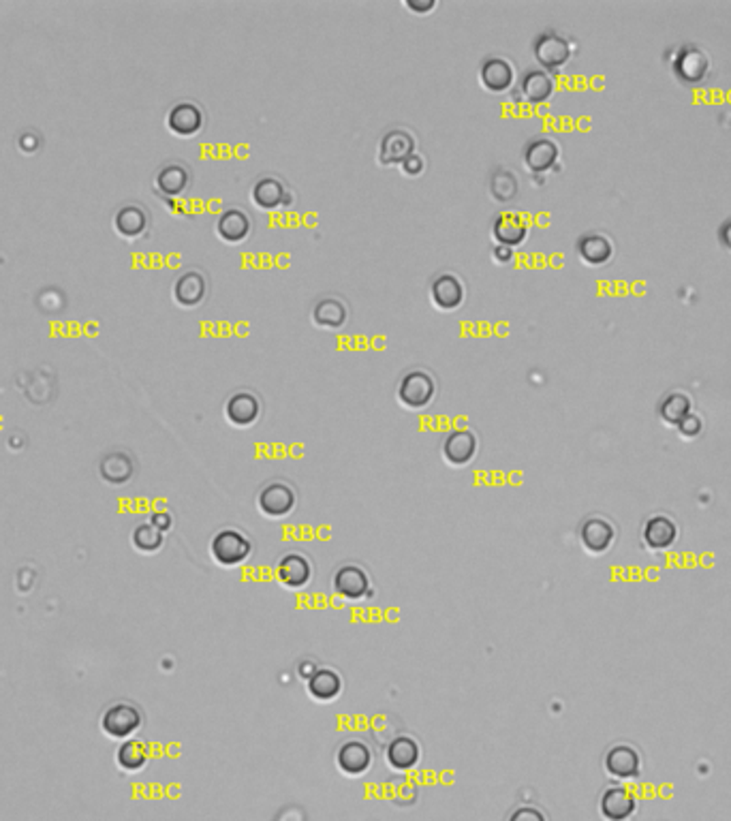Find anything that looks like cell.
<instances>
[{"label": "cell", "mask_w": 731, "mask_h": 821, "mask_svg": "<svg viewBox=\"0 0 731 821\" xmlns=\"http://www.w3.org/2000/svg\"><path fill=\"white\" fill-rule=\"evenodd\" d=\"M205 114L197 103L180 101L167 111V129L178 137H193L204 129Z\"/></svg>", "instance_id": "cell-14"}, {"label": "cell", "mask_w": 731, "mask_h": 821, "mask_svg": "<svg viewBox=\"0 0 731 821\" xmlns=\"http://www.w3.org/2000/svg\"><path fill=\"white\" fill-rule=\"evenodd\" d=\"M578 253H580V257L586 261V264L601 265V264H605V261H610L611 253H614V246H611L608 235L592 232V234L582 235V238L578 240Z\"/></svg>", "instance_id": "cell-30"}, {"label": "cell", "mask_w": 731, "mask_h": 821, "mask_svg": "<svg viewBox=\"0 0 731 821\" xmlns=\"http://www.w3.org/2000/svg\"><path fill=\"white\" fill-rule=\"evenodd\" d=\"M148 746L141 740H127L120 749H118V766L127 773H140V770L148 764Z\"/></svg>", "instance_id": "cell-33"}, {"label": "cell", "mask_w": 731, "mask_h": 821, "mask_svg": "<svg viewBox=\"0 0 731 821\" xmlns=\"http://www.w3.org/2000/svg\"><path fill=\"white\" fill-rule=\"evenodd\" d=\"M334 593L347 601H361L372 597V582L360 565H342L332 577Z\"/></svg>", "instance_id": "cell-3"}, {"label": "cell", "mask_w": 731, "mask_h": 821, "mask_svg": "<svg viewBox=\"0 0 731 821\" xmlns=\"http://www.w3.org/2000/svg\"><path fill=\"white\" fill-rule=\"evenodd\" d=\"M387 766L396 773H409L422 760V746L413 736H396L385 749Z\"/></svg>", "instance_id": "cell-17"}, {"label": "cell", "mask_w": 731, "mask_h": 821, "mask_svg": "<svg viewBox=\"0 0 731 821\" xmlns=\"http://www.w3.org/2000/svg\"><path fill=\"white\" fill-rule=\"evenodd\" d=\"M148 214L141 205L127 203L114 214V229L124 240H137L148 232Z\"/></svg>", "instance_id": "cell-25"}, {"label": "cell", "mask_w": 731, "mask_h": 821, "mask_svg": "<svg viewBox=\"0 0 731 821\" xmlns=\"http://www.w3.org/2000/svg\"><path fill=\"white\" fill-rule=\"evenodd\" d=\"M312 577V565L299 552H289L278 561V580L287 588H304Z\"/></svg>", "instance_id": "cell-23"}, {"label": "cell", "mask_w": 731, "mask_h": 821, "mask_svg": "<svg viewBox=\"0 0 731 821\" xmlns=\"http://www.w3.org/2000/svg\"><path fill=\"white\" fill-rule=\"evenodd\" d=\"M642 539L650 550L657 552L667 550V547H672L678 539L676 522L667 518V515H654V518H650L646 525H643Z\"/></svg>", "instance_id": "cell-24"}, {"label": "cell", "mask_w": 731, "mask_h": 821, "mask_svg": "<svg viewBox=\"0 0 731 821\" xmlns=\"http://www.w3.org/2000/svg\"><path fill=\"white\" fill-rule=\"evenodd\" d=\"M487 184H490L492 197H495L498 203L511 202V199L517 195V189H520V186H517L516 173L505 170V167H498V170L492 171Z\"/></svg>", "instance_id": "cell-34"}, {"label": "cell", "mask_w": 731, "mask_h": 821, "mask_svg": "<svg viewBox=\"0 0 731 821\" xmlns=\"http://www.w3.org/2000/svg\"><path fill=\"white\" fill-rule=\"evenodd\" d=\"M261 415L259 398L251 391H235L225 402V418L235 428H251Z\"/></svg>", "instance_id": "cell-15"}, {"label": "cell", "mask_w": 731, "mask_h": 821, "mask_svg": "<svg viewBox=\"0 0 731 821\" xmlns=\"http://www.w3.org/2000/svg\"><path fill=\"white\" fill-rule=\"evenodd\" d=\"M191 184V170L183 163H167L162 165L154 176V189L161 195L178 197L189 189Z\"/></svg>", "instance_id": "cell-26"}, {"label": "cell", "mask_w": 731, "mask_h": 821, "mask_svg": "<svg viewBox=\"0 0 731 821\" xmlns=\"http://www.w3.org/2000/svg\"><path fill=\"white\" fill-rule=\"evenodd\" d=\"M507 821H548L546 815H543L541 808L530 806V805H522L514 808V813L509 815Z\"/></svg>", "instance_id": "cell-38"}, {"label": "cell", "mask_w": 731, "mask_h": 821, "mask_svg": "<svg viewBox=\"0 0 731 821\" xmlns=\"http://www.w3.org/2000/svg\"><path fill=\"white\" fill-rule=\"evenodd\" d=\"M404 7L413 14H428V11L436 9V0H404Z\"/></svg>", "instance_id": "cell-40"}, {"label": "cell", "mask_w": 731, "mask_h": 821, "mask_svg": "<svg viewBox=\"0 0 731 821\" xmlns=\"http://www.w3.org/2000/svg\"><path fill=\"white\" fill-rule=\"evenodd\" d=\"M616 539V528L611 526V522L599 515L584 520L580 526V541H582L584 550L590 555H605L610 550L611 544Z\"/></svg>", "instance_id": "cell-16"}, {"label": "cell", "mask_w": 731, "mask_h": 821, "mask_svg": "<svg viewBox=\"0 0 731 821\" xmlns=\"http://www.w3.org/2000/svg\"><path fill=\"white\" fill-rule=\"evenodd\" d=\"M133 546L140 552H156V550H161L162 533L156 526L150 525V522H146V525H140L133 531Z\"/></svg>", "instance_id": "cell-36"}, {"label": "cell", "mask_w": 731, "mask_h": 821, "mask_svg": "<svg viewBox=\"0 0 731 821\" xmlns=\"http://www.w3.org/2000/svg\"><path fill=\"white\" fill-rule=\"evenodd\" d=\"M398 167H400V171L404 173V176L417 178V176H422L423 170H426V161H423V157H422L420 152H413L409 159L402 161V163H400Z\"/></svg>", "instance_id": "cell-37"}, {"label": "cell", "mask_w": 731, "mask_h": 821, "mask_svg": "<svg viewBox=\"0 0 731 821\" xmlns=\"http://www.w3.org/2000/svg\"><path fill=\"white\" fill-rule=\"evenodd\" d=\"M676 68H678L680 78L686 79V82L695 84V82H699V79H704L705 73H708V58H705V54L702 52V49H695V47L684 49V52L680 54Z\"/></svg>", "instance_id": "cell-31"}, {"label": "cell", "mask_w": 731, "mask_h": 821, "mask_svg": "<svg viewBox=\"0 0 731 821\" xmlns=\"http://www.w3.org/2000/svg\"><path fill=\"white\" fill-rule=\"evenodd\" d=\"M479 450V441L477 434L468 428H458V431H452L443 441V458H445L447 464L452 466H466L468 462H473L475 456H477Z\"/></svg>", "instance_id": "cell-12"}, {"label": "cell", "mask_w": 731, "mask_h": 821, "mask_svg": "<svg viewBox=\"0 0 731 821\" xmlns=\"http://www.w3.org/2000/svg\"><path fill=\"white\" fill-rule=\"evenodd\" d=\"M150 525L152 526H156L159 528L161 533H165V531H170L172 528V525H173V520H172V515L170 514H165V512H159V514H154L152 518H150Z\"/></svg>", "instance_id": "cell-41"}, {"label": "cell", "mask_w": 731, "mask_h": 821, "mask_svg": "<svg viewBox=\"0 0 731 821\" xmlns=\"http://www.w3.org/2000/svg\"><path fill=\"white\" fill-rule=\"evenodd\" d=\"M479 84L487 92H507L516 84V67L505 56H487L479 65Z\"/></svg>", "instance_id": "cell-7"}, {"label": "cell", "mask_w": 731, "mask_h": 821, "mask_svg": "<svg viewBox=\"0 0 731 821\" xmlns=\"http://www.w3.org/2000/svg\"><path fill=\"white\" fill-rule=\"evenodd\" d=\"M721 240H723V244H725V246L731 248V219L723 223V227H721Z\"/></svg>", "instance_id": "cell-44"}, {"label": "cell", "mask_w": 731, "mask_h": 821, "mask_svg": "<svg viewBox=\"0 0 731 821\" xmlns=\"http://www.w3.org/2000/svg\"><path fill=\"white\" fill-rule=\"evenodd\" d=\"M308 695L317 701H334L342 693V678L332 668H319L308 681H306Z\"/></svg>", "instance_id": "cell-28"}, {"label": "cell", "mask_w": 731, "mask_h": 821, "mask_svg": "<svg viewBox=\"0 0 731 821\" xmlns=\"http://www.w3.org/2000/svg\"><path fill=\"white\" fill-rule=\"evenodd\" d=\"M517 88L528 103H546L554 95V79L543 68H528L522 73Z\"/></svg>", "instance_id": "cell-27"}, {"label": "cell", "mask_w": 731, "mask_h": 821, "mask_svg": "<svg viewBox=\"0 0 731 821\" xmlns=\"http://www.w3.org/2000/svg\"><path fill=\"white\" fill-rule=\"evenodd\" d=\"M251 199H253V203L261 210H277V208H285V205H289L293 197H291L289 186L285 184V180L267 173V176H259L257 180H255V184L251 189Z\"/></svg>", "instance_id": "cell-10"}, {"label": "cell", "mask_w": 731, "mask_h": 821, "mask_svg": "<svg viewBox=\"0 0 731 821\" xmlns=\"http://www.w3.org/2000/svg\"><path fill=\"white\" fill-rule=\"evenodd\" d=\"M101 475L105 477V482L110 483L129 482L131 475H133V460L122 452L110 453V456H105L101 462Z\"/></svg>", "instance_id": "cell-32"}, {"label": "cell", "mask_w": 731, "mask_h": 821, "mask_svg": "<svg viewBox=\"0 0 731 821\" xmlns=\"http://www.w3.org/2000/svg\"><path fill=\"white\" fill-rule=\"evenodd\" d=\"M205 291H208V283H205L204 274L189 270L180 274L173 283V302L183 308H195L204 302Z\"/></svg>", "instance_id": "cell-20"}, {"label": "cell", "mask_w": 731, "mask_h": 821, "mask_svg": "<svg viewBox=\"0 0 731 821\" xmlns=\"http://www.w3.org/2000/svg\"><path fill=\"white\" fill-rule=\"evenodd\" d=\"M637 800L631 789L622 785L608 787L599 800V811L608 821H627L635 813Z\"/></svg>", "instance_id": "cell-19"}, {"label": "cell", "mask_w": 731, "mask_h": 821, "mask_svg": "<svg viewBox=\"0 0 731 821\" xmlns=\"http://www.w3.org/2000/svg\"><path fill=\"white\" fill-rule=\"evenodd\" d=\"M312 323L325 329H339L349 319V308L340 297H321L312 307Z\"/></svg>", "instance_id": "cell-29"}, {"label": "cell", "mask_w": 731, "mask_h": 821, "mask_svg": "<svg viewBox=\"0 0 731 821\" xmlns=\"http://www.w3.org/2000/svg\"><path fill=\"white\" fill-rule=\"evenodd\" d=\"M533 54L543 71H554L571 58V43L554 30H543L533 43Z\"/></svg>", "instance_id": "cell-5"}, {"label": "cell", "mask_w": 731, "mask_h": 821, "mask_svg": "<svg viewBox=\"0 0 731 821\" xmlns=\"http://www.w3.org/2000/svg\"><path fill=\"white\" fill-rule=\"evenodd\" d=\"M605 770L610 776H614L618 781H629L635 779L640 774V753H637L631 744H614L605 753Z\"/></svg>", "instance_id": "cell-18"}, {"label": "cell", "mask_w": 731, "mask_h": 821, "mask_svg": "<svg viewBox=\"0 0 731 821\" xmlns=\"http://www.w3.org/2000/svg\"><path fill=\"white\" fill-rule=\"evenodd\" d=\"M374 762V753L371 746H368L364 740H347V743L340 744V749L336 751V766L342 774L349 776H360L366 774L368 770L372 768Z\"/></svg>", "instance_id": "cell-9"}, {"label": "cell", "mask_w": 731, "mask_h": 821, "mask_svg": "<svg viewBox=\"0 0 731 821\" xmlns=\"http://www.w3.org/2000/svg\"><path fill=\"white\" fill-rule=\"evenodd\" d=\"M678 428H680V432L686 434V437H695V434H699V431H702V418L691 410V413L686 415L683 421H680Z\"/></svg>", "instance_id": "cell-39"}, {"label": "cell", "mask_w": 731, "mask_h": 821, "mask_svg": "<svg viewBox=\"0 0 731 821\" xmlns=\"http://www.w3.org/2000/svg\"><path fill=\"white\" fill-rule=\"evenodd\" d=\"M216 235L229 244L244 242L253 232V219L240 208H229L216 219Z\"/></svg>", "instance_id": "cell-21"}, {"label": "cell", "mask_w": 731, "mask_h": 821, "mask_svg": "<svg viewBox=\"0 0 731 821\" xmlns=\"http://www.w3.org/2000/svg\"><path fill=\"white\" fill-rule=\"evenodd\" d=\"M319 668H317V663L315 661H304L302 665H299V676L304 678V681H308V678L315 674Z\"/></svg>", "instance_id": "cell-43"}, {"label": "cell", "mask_w": 731, "mask_h": 821, "mask_svg": "<svg viewBox=\"0 0 731 821\" xmlns=\"http://www.w3.org/2000/svg\"><path fill=\"white\" fill-rule=\"evenodd\" d=\"M492 240L501 246H520L527 242L528 238V223L520 213H514V210H505V213H498L492 221L490 227Z\"/></svg>", "instance_id": "cell-11"}, {"label": "cell", "mask_w": 731, "mask_h": 821, "mask_svg": "<svg viewBox=\"0 0 731 821\" xmlns=\"http://www.w3.org/2000/svg\"><path fill=\"white\" fill-rule=\"evenodd\" d=\"M296 490L285 482H270L259 490L257 507L267 518H285L296 509Z\"/></svg>", "instance_id": "cell-6"}, {"label": "cell", "mask_w": 731, "mask_h": 821, "mask_svg": "<svg viewBox=\"0 0 731 821\" xmlns=\"http://www.w3.org/2000/svg\"><path fill=\"white\" fill-rule=\"evenodd\" d=\"M465 297L466 289L458 274L443 272L430 283V302L439 310H458Z\"/></svg>", "instance_id": "cell-13"}, {"label": "cell", "mask_w": 731, "mask_h": 821, "mask_svg": "<svg viewBox=\"0 0 731 821\" xmlns=\"http://www.w3.org/2000/svg\"><path fill=\"white\" fill-rule=\"evenodd\" d=\"M659 413H661V418L667 421V424L678 426L680 421H683L686 415L691 413L689 396H686L684 391H674V394L663 398V402H661V407H659Z\"/></svg>", "instance_id": "cell-35"}, {"label": "cell", "mask_w": 731, "mask_h": 821, "mask_svg": "<svg viewBox=\"0 0 731 821\" xmlns=\"http://www.w3.org/2000/svg\"><path fill=\"white\" fill-rule=\"evenodd\" d=\"M556 161H559V146L549 137H533L524 146V165L530 171L541 173L552 170Z\"/></svg>", "instance_id": "cell-22"}, {"label": "cell", "mask_w": 731, "mask_h": 821, "mask_svg": "<svg viewBox=\"0 0 731 821\" xmlns=\"http://www.w3.org/2000/svg\"><path fill=\"white\" fill-rule=\"evenodd\" d=\"M143 723L140 708H135L133 704H114L105 711L103 719H101V727L103 732L108 733L111 738H129L140 730Z\"/></svg>", "instance_id": "cell-8"}, {"label": "cell", "mask_w": 731, "mask_h": 821, "mask_svg": "<svg viewBox=\"0 0 731 821\" xmlns=\"http://www.w3.org/2000/svg\"><path fill=\"white\" fill-rule=\"evenodd\" d=\"M210 555L221 567H240L253 555V541L237 528H223L212 537Z\"/></svg>", "instance_id": "cell-1"}, {"label": "cell", "mask_w": 731, "mask_h": 821, "mask_svg": "<svg viewBox=\"0 0 731 821\" xmlns=\"http://www.w3.org/2000/svg\"><path fill=\"white\" fill-rule=\"evenodd\" d=\"M492 255H495L496 264H509V261L514 259V248L496 244L495 248H492Z\"/></svg>", "instance_id": "cell-42"}, {"label": "cell", "mask_w": 731, "mask_h": 821, "mask_svg": "<svg viewBox=\"0 0 731 821\" xmlns=\"http://www.w3.org/2000/svg\"><path fill=\"white\" fill-rule=\"evenodd\" d=\"M398 400L409 410H422L433 404L436 396V381L428 370L413 369L400 379Z\"/></svg>", "instance_id": "cell-2"}, {"label": "cell", "mask_w": 731, "mask_h": 821, "mask_svg": "<svg viewBox=\"0 0 731 821\" xmlns=\"http://www.w3.org/2000/svg\"><path fill=\"white\" fill-rule=\"evenodd\" d=\"M417 141L415 135L411 133L409 129L402 127H393L390 130H385L383 137L379 141V165L392 167V165H400L402 161H406L411 154L417 152Z\"/></svg>", "instance_id": "cell-4"}]
</instances>
